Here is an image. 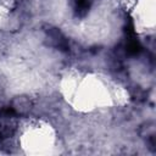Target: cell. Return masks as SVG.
Wrapping results in <instances>:
<instances>
[{"label": "cell", "instance_id": "7a4b0ae2", "mask_svg": "<svg viewBox=\"0 0 156 156\" xmlns=\"http://www.w3.org/2000/svg\"><path fill=\"white\" fill-rule=\"evenodd\" d=\"M46 37L48 39L50 40L51 45L56 46L57 49L62 50V51H67L69 45H68V41L66 39V37L56 28H49L46 29Z\"/></svg>", "mask_w": 156, "mask_h": 156}, {"label": "cell", "instance_id": "6da1fadb", "mask_svg": "<svg viewBox=\"0 0 156 156\" xmlns=\"http://www.w3.org/2000/svg\"><path fill=\"white\" fill-rule=\"evenodd\" d=\"M16 111L11 107L2 108L0 111V134L5 136H12L17 119H16Z\"/></svg>", "mask_w": 156, "mask_h": 156}, {"label": "cell", "instance_id": "3957f363", "mask_svg": "<svg viewBox=\"0 0 156 156\" xmlns=\"http://www.w3.org/2000/svg\"><path fill=\"white\" fill-rule=\"evenodd\" d=\"M73 2V10L77 16H85L91 6L93 0H72Z\"/></svg>", "mask_w": 156, "mask_h": 156}]
</instances>
